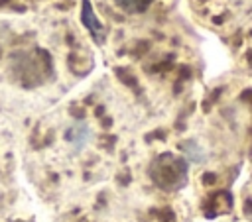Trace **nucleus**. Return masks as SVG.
<instances>
[{"label":"nucleus","instance_id":"nucleus-1","mask_svg":"<svg viewBox=\"0 0 252 222\" xmlns=\"http://www.w3.org/2000/svg\"><path fill=\"white\" fill-rule=\"evenodd\" d=\"M124 12H130V14H140V12H144L150 4H152V0H114Z\"/></svg>","mask_w":252,"mask_h":222},{"label":"nucleus","instance_id":"nucleus-2","mask_svg":"<svg viewBox=\"0 0 252 222\" xmlns=\"http://www.w3.org/2000/svg\"><path fill=\"white\" fill-rule=\"evenodd\" d=\"M89 138V130L83 126V124H77L69 134H67V139L75 145V147H81L85 143V139Z\"/></svg>","mask_w":252,"mask_h":222},{"label":"nucleus","instance_id":"nucleus-3","mask_svg":"<svg viewBox=\"0 0 252 222\" xmlns=\"http://www.w3.org/2000/svg\"><path fill=\"white\" fill-rule=\"evenodd\" d=\"M83 20L85 24L91 28V31H98V24H96V18H91V6H89V0H85V8H83Z\"/></svg>","mask_w":252,"mask_h":222}]
</instances>
